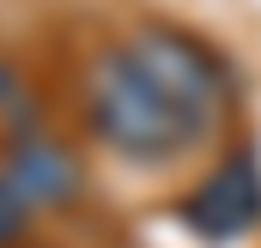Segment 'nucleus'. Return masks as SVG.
Wrapping results in <instances>:
<instances>
[{"mask_svg":"<svg viewBox=\"0 0 261 248\" xmlns=\"http://www.w3.org/2000/svg\"><path fill=\"white\" fill-rule=\"evenodd\" d=\"M231 103L225 61L176 24L116 37L85 73V121L128 164H170L195 151Z\"/></svg>","mask_w":261,"mask_h":248,"instance_id":"nucleus-1","label":"nucleus"},{"mask_svg":"<svg viewBox=\"0 0 261 248\" xmlns=\"http://www.w3.org/2000/svg\"><path fill=\"white\" fill-rule=\"evenodd\" d=\"M182 224L206 236V242H231V236H243V230H255L261 224V176L249 158H237V164H219L206 182L182 200Z\"/></svg>","mask_w":261,"mask_h":248,"instance_id":"nucleus-2","label":"nucleus"},{"mask_svg":"<svg viewBox=\"0 0 261 248\" xmlns=\"http://www.w3.org/2000/svg\"><path fill=\"white\" fill-rule=\"evenodd\" d=\"M6 176H12L18 194H24V206H55V200L73 194V158L37 127V133L6 158Z\"/></svg>","mask_w":261,"mask_h":248,"instance_id":"nucleus-3","label":"nucleus"},{"mask_svg":"<svg viewBox=\"0 0 261 248\" xmlns=\"http://www.w3.org/2000/svg\"><path fill=\"white\" fill-rule=\"evenodd\" d=\"M37 133V109H31V91H24V79L12 73V67L0 61V170H6V158L24 145Z\"/></svg>","mask_w":261,"mask_h":248,"instance_id":"nucleus-4","label":"nucleus"},{"mask_svg":"<svg viewBox=\"0 0 261 248\" xmlns=\"http://www.w3.org/2000/svg\"><path fill=\"white\" fill-rule=\"evenodd\" d=\"M24 212H31V206H24V194H18L12 176L0 170V248H12L18 236H24Z\"/></svg>","mask_w":261,"mask_h":248,"instance_id":"nucleus-5","label":"nucleus"}]
</instances>
